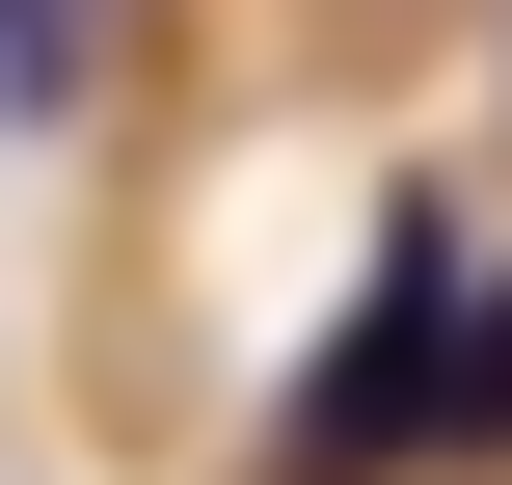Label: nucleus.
I'll list each match as a JSON object with an SVG mask.
<instances>
[{
  "label": "nucleus",
  "mask_w": 512,
  "mask_h": 485,
  "mask_svg": "<svg viewBox=\"0 0 512 485\" xmlns=\"http://www.w3.org/2000/svg\"><path fill=\"white\" fill-rule=\"evenodd\" d=\"M512 459V297H459V243H378V297H351V351L297 378V485H378V459Z\"/></svg>",
  "instance_id": "nucleus-1"
},
{
  "label": "nucleus",
  "mask_w": 512,
  "mask_h": 485,
  "mask_svg": "<svg viewBox=\"0 0 512 485\" xmlns=\"http://www.w3.org/2000/svg\"><path fill=\"white\" fill-rule=\"evenodd\" d=\"M81 81H108V0H0V135H54Z\"/></svg>",
  "instance_id": "nucleus-2"
}]
</instances>
